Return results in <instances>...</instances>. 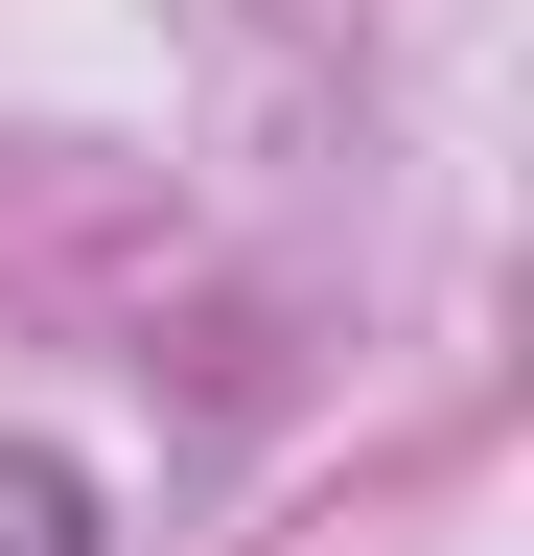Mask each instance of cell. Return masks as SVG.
Here are the masks:
<instances>
[{"label":"cell","mask_w":534,"mask_h":556,"mask_svg":"<svg viewBox=\"0 0 534 556\" xmlns=\"http://www.w3.org/2000/svg\"><path fill=\"white\" fill-rule=\"evenodd\" d=\"M0 556H94V464L71 441H0Z\"/></svg>","instance_id":"obj_1"}]
</instances>
